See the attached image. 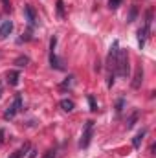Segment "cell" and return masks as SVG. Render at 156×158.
Listing matches in <instances>:
<instances>
[{
    "instance_id": "15",
    "label": "cell",
    "mask_w": 156,
    "mask_h": 158,
    "mask_svg": "<svg viewBox=\"0 0 156 158\" xmlns=\"http://www.w3.org/2000/svg\"><path fill=\"white\" fill-rule=\"evenodd\" d=\"M28 147H30V145H26L22 151H15V153H13L9 158H22V155H26V149H28Z\"/></svg>"
},
{
    "instance_id": "9",
    "label": "cell",
    "mask_w": 156,
    "mask_h": 158,
    "mask_svg": "<svg viewBox=\"0 0 156 158\" xmlns=\"http://www.w3.org/2000/svg\"><path fill=\"white\" fill-rule=\"evenodd\" d=\"M59 107H61L64 112H72V110H74V107H76V103H74L72 99H61Z\"/></svg>"
},
{
    "instance_id": "12",
    "label": "cell",
    "mask_w": 156,
    "mask_h": 158,
    "mask_svg": "<svg viewBox=\"0 0 156 158\" xmlns=\"http://www.w3.org/2000/svg\"><path fill=\"white\" fill-rule=\"evenodd\" d=\"M28 63H30V59H28V57H18V59L15 61V64H17V66H26Z\"/></svg>"
},
{
    "instance_id": "4",
    "label": "cell",
    "mask_w": 156,
    "mask_h": 158,
    "mask_svg": "<svg viewBox=\"0 0 156 158\" xmlns=\"http://www.w3.org/2000/svg\"><path fill=\"white\" fill-rule=\"evenodd\" d=\"M55 44H57V37H51V40H50V64L55 70H63V63L55 53Z\"/></svg>"
},
{
    "instance_id": "7",
    "label": "cell",
    "mask_w": 156,
    "mask_h": 158,
    "mask_svg": "<svg viewBox=\"0 0 156 158\" xmlns=\"http://www.w3.org/2000/svg\"><path fill=\"white\" fill-rule=\"evenodd\" d=\"M18 79H20V72H18V70H11V72L7 74V85L17 86V85H18Z\"/></svg>"
},
{
    "instance_id": "17",
    "label": "cell",
    "mask_w": 156,
    "mask_h": 158,
    "mask_svg": "<svg viewBox=\"0 0 156 158\" xmlns=\"http://www.w3.org/2000/svg\"><path fill=\"white\" fill-rule=\"evenodd\" d=\"M136 6H132V9H130V15H129V19H127V22H134V19H136Z\"/></svg>"
},
{
    "instance_id": "13",
    "label": "cell",
    "mask_w": 156,
    "mask_h": 158,
    "mask_svg": "<svg viewBox=\"0 0 156 158\" xmlns=\"http://www.w3.org/2000/svg\"><path fill=\"white\" fill-rule=\"evenodd\" d=\"M88 103H90V110H92V112H97V105H96L94 96H88Z\"/></svg>"
},
{
    "instance_id": "11",
    "label": "cell",
    "mask_w": 156,
    "mask_h": 158,
    "mask_svg": "<svg viewBox=\"0 0 156 158\" xmlns=\"http://www.w3.org/2000/svg\"><path fill=\"white\" fill-rule=\"evenodd\" d=\"M57 17L64 19V4H63V0H57Z\"/></svg>"
},
{
    "instance_id": "2",
    "label": "cell",
    "mask_w": 156,
    "mask_h": 158,
    "mask_svg": "<svg viewBox=\"0 0 156 158\" xmlns=\"http://www.w3.org/2000/svg\"><path fill=\"white\" fill-rule=\"evenodd\" d=\"M92 134H94V121H86V123H84L83 136H81V140H79V147H81V149H86V147L90 145Z\"/></svg>"
},
{
    "instance_id": "22",
    "label": "cell",
    "mask_w": 156,
    "mask_h": 158,
    "mask_svg": "<svg viewBox=\"0 0 156 158\" xmlns=\"http://www.w3.org/2000/svg\"><path fill=\"white\" fill-rule=\"evenodd\" d=\"M0 94H2V90H0Z\"/></svg>"
},
{
    "instance_id": "3",
    "label": "cell",
    "mask_w": 156,
    "mask_h": 158,
    "mask_svg": "<svg viewBox=\"0 0 156 158\" xmlns=\"http://www.w3.org/2000/svg\"><path fill=\"white\" fill-rule=\"evenodd\" d=\"M20 109H22V96H20V94H17V96H15V99H13V103L9 105V109L4 112V118H6V119L15 118V116L20 112Z\"/></svg>"
},
{
    "instance_id": "18",
    "label": "cell",
    "mask_w": 156,
    "mask_h": 158,
    "mask_svg": "<svg viewBox=\"0 0 156 158\" xmlns=\"http://www.w3.org/2000/svg\"><path fill=\"white\" fill-rule=\"evenodd\" d=\"M136 119H138V112H134L132 116H130V119H129V123H127V129H130L134 123H136Z\"/></svg>"
},
{
    "instance_id": "8",
    "label": "cell",
    "mask_w": 156,
    "mask_h": 158,
    "mask_svg": "<svg viewBox=\"0 0 156 158\" xmlns=\"http://www.w3.org/2000/svg\"><path fill=\"white\" fill-rule=\"evenodd\" d=\"M142 81H143V68H142V66H138V68H136L134 81H132V86H134V88H140V86H142Z\"/></svg>"
},
{
    "instance_id": "6",
    "label": "cell",
    "mask_w": 156,
    "mask_h": 158,
    "mask_svg": "<svg viewBox=\"0 0 156 158\" xmlns=\"http://www.w3.org/2000/svg\"><path fill=\"white\" fill-rule=\"evenodd\" d=\"M11 31H13V22L11 20H4L0 24V39H6Z\"/></svg>"
},
{
    "instance_id": "1",
    "label": "cell",
    "mask_w": 156,
    "mask_h": 158,
    "mask_svg": "<svg viewBox=\"0 0 156 158\" xmlns=\"http://www.w3.org/2000/svg\"><path fill=\"white\" fill-rule=\"evenodd\" d=\"M151 24H153V9H147V13H145V22H143V26L138 30V44H140V48H143L145 42H147V37H149V33H151Z\"/></svg>"
},
{
    "instance_id": "10",
    "label": "cell",
    "mask_w": 156,
    "mask_h": 158,
    "mask_svg": "<svg viewBox=\"0 0 156 158\" xmlns=\"http://www.w3.org/2000/svg\"><path fill=\"white\" fill-rule=\"evenodd\" d=\"M147 134V129H143L142 132H138L136 136H134V140H132V145H134V149H140V145H142V142H143V136Z\"/></svg>"
},
{
    "instance_id": "5",
    "label": "cell",
    "mask_w": 156,
    "mask_h": 158,
    "mask_svg": "<svg viewBox=\"0 0 156 158\" xmlns=\"http://www.w3.org/2000/svg\"><path fill=\"white\" fill-rule=\"evenodd\" d=\"M24 15H26L28 24H30V26H35V22H37V13H35V9H33L30 4L24 6Z\"/></svg>"
},
{
    "instance_id": "19",
    "label": "cell",
    "mask_w": 156,
    "mask_h": 158,
    "mask_svg": "<svg viewBox=\"0 0 156 158\" xmlns=\"http://www.w3.org/2000/svg\"><path fill=\"white\" fill-rule=\"evenodd\" d=\"M123 105H125V99H119V101H117V105H116V114H117V116L121 114V110H123Z\"/></svg>"
},
{
    "instance_id": "14",
    "label": "cell",
    "mask_w": 156,
    "mask_h": 158,
    "mask_svg": "<svg viewBox=\"0 0 156 158\" xmlns=\"http://www.w3.org/2000/svg\"><path fill=\"white\" fill-rule=\"evenodd\" d=\"M55 156H57V149L53 147V149H48V151L44 153V156H42V158H55Z\"/></svg>"
},
{
    "instance_id": "21",
    "label": "cell",
    "mask_w": 156,
    "mask_h": 158,
    "mask_svg": "<svg viewBox=\"0 0 156 158\" xmlns=\"http://www.w3.org/2000/svg\"><path fill=\"white\" fill-rule=\"evenodd\" d=\"M35 153H37V151H35V149H31V155H30V158H35V156H37Z\"/></svg>"
},
{
    "instance_id": "16",
    "label": "cell",
    "mask_w": 156,
    "mask_h": 158,
    "mask_svg": "<svg viewBox=\"0 0 156 158\" xmlns=\"http://www.w3.org/2000/svg\"><path fill=\"white\" fill-rule=\"evenodd\" d=\"M121 6V0H109V7L110 9H117Z\"/></svg>"
},
{
    "instance_id": "20",
    "label": "cell",
    "mask_w": 156,
    "mask_h": 158,
    "mask_svg": "<svg viewBox=\"0 0 156 158\" xmlns=\"http://www.w3.org/2000/svg\"><path fill=\"white\" fill-rule=\"evenodd\" d=\"M2 7H4V11H9V9H11V4H9V0H2Z\"/></svg>"
}]
</instances>
